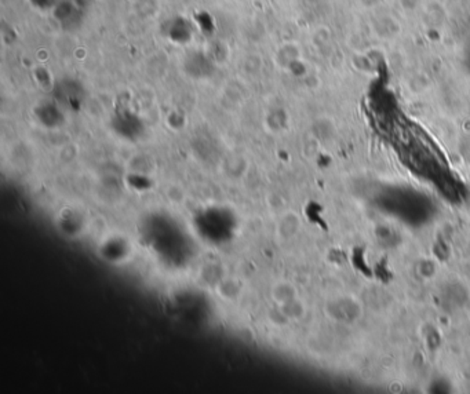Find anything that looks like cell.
Wrapping results in <instances>:
<instances>
[{
	"label": "cell",
	"instance_id": "2",
	"mask_svg": "<svg viewBox=\"0 0 470 394\" xmlns=\"http://www.w3.org/2000/svg\"><path fill=\"white\" fill-rule=\"evenodd\" d=\"M183 66L186 69V73L196 79L210 77L215 69L211 58L200 51H193L192 54L186 55Z\"/></svg>",
	"mask_w": 470,
	"mask_h": 394
},
{
	"label": "cell",
	"instance_id": "4",
	"mask_svg": "<svg viewBox=\"0 0 470 394\" xmlns=\"http://www.w3.org/2000/svg\"><path fill=\"white\" fill-rule=\"evenodd\" d=\"M272 298L277 304H283V303L296 298V291L289 282L280 281L272 288Z\"/></svg>",
	"mask_w": 470,
	"mask_h": 394
},
{
	"label": "cell",
	"instance_id": "7",
	"mask_svg": "<svg viewBox=\"0 0 470 394\" xmlns=\"http://www.w3.org/2000/svg\"><path fill=\"white\" fill-rule=\"evenodd\" d=\"M298 226H299V219L294 215V214H287L278 223V234L284 238H288V237H292L296 230H298Z\"/></svg>",
	"mask_w": 470,
	"mask_h": 394
},
{
	"label": "cell",
	"instance_id": "10",
	"mask_svg": "<svg viewBox=\"0 0 470 394\" xmlns=\"http://www.w3.org/2000/svg\"><path fill=\"white\" fill-rule=\"evenodd\" d=\"M30 3L40 10H47L54 8L58 4V0H30Z\"/></svg>",
	"mask_w": 470,
	"mask_h": 394
},
{
	"label": "cell",
	"instance_id": "1",
	"mask_svg": "<svg viewBox=\"0 0 470 394\" xmlns=\"http://www.w3.org/2000/svg\"><path fill=\"white\" fill-rule=\"evenodd\" d=\"M54 17L65 29L73 30L81 25L84 11L77 3L58 1V4L54 7Z\"/></svg>",
	"mask_w": 470,
	"mask_h": 394
},
{
	"label": "cell",
	"instance_id": "9",
	"mask_svg": "<svg viewBox=\"0 0 470 394\" xmlns=\"http://www.w3.org/2000/svg\"><path fill=\"white\" fill-rule=\"evenodd\" d=\"M267 320H269L273 325H277V326L285 325V324H288V321H289V318L284 314V311H283L280 307H276V309L269 310V313H267Z\"/></svg>",
	"mask_w": 470,
	"mask_h": 394
},
{
	"label": "cell",
	"instance_id": "8",
	"mask_svg": "<svg viewBox=\"0 0 470 394\" xmlns=\"http://www.w3.org/2000/svg\"><path fill=\"white\" fill-rule=\"evenodd\" d=\"M278 307L284 311V314H285L289 320H292V318H299V317L305 313V307H303V304L299 302L298 298H294V299H291V300H288V302H285V303H283V304H278Z\"/></svg>",
	"mask_w": 470,
	"mask_h": 394
},
{
	"label": "cell",
	"instance_id": "3",
	"mask_svg": "<svg viewBox=\"0 0 470 394\" xmlns=\"http://www.w3.org/2000/svg\"><path fill=\"white\" fill-rule=\"evenodd\" d=\"M216 292L221 298H223L225 300H236L240 298L241 292H243V285L236 278H229V277H223L216 285Z\"/></svg>",
	"mask_w": 470,
	"mask_h": 394
},
{
	"label": "cell",
	"instance_id": "5",
	"mask_svg": "<svg viewBox=\"0 0 470 394\" xmlns=\"http://www.w3.org/2000/svg\"><path fill=\"white\" fill-rule=\"evenodd\" d=\"M192 36V30L189 23L183 18H175L174 23L170 28V37L175 43H186Z\"/></svg>",
	"mask_w": 470,
	"mask_h": 394
},
{
	"label": "cell",
	"instance_id": "6",
	"mask_svg": "<svg viewBox=\"0 0 470 394\" xmlns=\"http://www.w3.org/2000/svg\"><path fill=\"white\" fill-rule=\"evenodd\" d=\"M37 116H39V120L44 125H48V127L58 125L61 123V113L55 109L54 105H43L37 110Z\"/></svg>",
	"mask_w": 470,
	"mask_h": 394
}]
</instances>
